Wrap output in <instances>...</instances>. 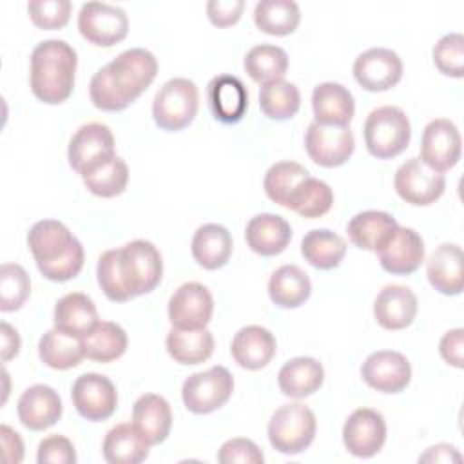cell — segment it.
I'll use <instances>...</instances> for the list:
<instances>
[{
  "mask_svg": "<svg viewBox=\"0 0 464 464\" xmlns=\"http://www.w3.org/2000/svg\"><path fill=\"white\" fill-rule=\"evenodd\" d=\"M78 56L63 40H44L31 53V91L47 103L58 105L65 102L74 89Z\"/></svg>",
  "mask_w": 464,
  "mask_h": 464,
  "instance_id": "cell-1",
  "label": "cell"
},
{
  "mask_svg": "<svg viewBox=\"0 0 464 464\" xmlns=\"http://www.w3.org/2000/svg\"><path fill=\"white\" fill-rule=\"evenodd\" d=\"M362 134L372 156L390 160L408 147L411 140V125L402 109L395 105H382L366 116Z\"/></svg>",
  "mask_w": 464,
  "mask_h": 464,
  "instance_id": "cell-2",
  "label": "cell"
},
{
  "mask_svg": "<svg viewBox=\"0 0 464 464\" xmlns=\"http://www.w3.org/2000/svg\"><path fill=\"white\" fill-rule=\"evenodd\" d=\"M317 420L314 411L301 402L281 404L268 420V440L283 455L303 453L315 437Z\"/></svg>",
  "mask_w": 464,
  "mask_h": 464,
  "instance_id": "cell-3",
  "label": "cell"
},
{
  "mask_svg": "<svg viewBox=\"0 0 464 464\" xmlns=\"http://www.w3.org/2000/svg\"><path fill=\"white\" fill-rule=\"evenodd\" d=\"M199 105L198 87L188 78H170L152 100V118L163 130L176 132L192 123Z\"/></svg>",
  "mask_w": 464,
  "mask_h": 464,
  "instance_id": "cell-4",
  "label": "cell"
},
{
  "mask_svg": "<svg viewBox=\"0 0 464 464\" xmlns=\"http://www.w3.org/2000/svg\"><path fill=\"white\" fill-rule=\"evenodd\" d=\"M120 268L132 297L152 292L163 276L161 254L147 239L129 241L120 248Z\"/></svg>",
  "mask_w": 464,
  "mask_h": 464,
  "instance_id": "cell-5",
  "label": "cell"
},
{
  "mask_svg": "<svg viewBox=\"0 0 464 464\" xmlns=\"http://www.w3.org/2000/svg\"><path fill=\"white\" fill-rule=\"evenodd\" d=\"M234 377L225 366H212L205 372L188 375L181 386V401L185 408L196 415H207L232 397Z\"/></svg>",
  "mask_w": 464,
  "mask_h": 464,
  "instance_id": "cell-6",
  "label": "cell"
},
{
  "mask_svg": "<svg viewBox=\"0 0 464 464\" xmlns=\"http://www.w3.org/2000/svg\"><path fill=\"white\" fill-rule=\"evenodd\" d=\"M80 34L98 47H112L129 33L127 13L107 2H85L78 13Z\"/></svg>",
  "mask_w": 464,
  "mask_h": 464,
  "instance_id": "cell-7",
  "label": "cell"
},
{
  "mask_svg": "<svg viewBox=\"0 0 464 464\" xmlns=\"http://www.w3.org/2000/svg\"><path fill=\"white\" fill-rule=\"evenodd\" d=\"M114 136L105 123H83L71 138L67 160L80 176L114 158Z\"/></svg>",
  "mask_w": 464,
  "mask_h": 464,
  "instance_id": "cell-8",
  "label": "cell"
},
{
  "mask_svg": "<svg viewBox=\"0 0 464 464\" xmlns=\"http://www.w3.org/2000/svg\"><path fill=\"white\" fill-rule=\"evenodd\" d=\"M393 187L402 201L413 207H428L444 194L446 179L444 174L430 169L420 158H410L395 170Z\"/></svg>",
  "mask_w": 464,
  "mask_h": 464,
  "instance_id": "cell-9",
  "label": "cell"
},
{
  "mask_svg": "<svg viewBox=\"0 0 464 464\" xmlns=\"http://www.w3.org/2000/svg\"><path fill=\"white\" fill-rule=\"evenodd\" d=\"M304 149L314 163L332 169L352 158L355 138L350 127L321 125L312 121L304 130Z\"/></svg>",
  "mask_w": 464,
  "mask_h": 464,
  "instance_id": "cell-10",
  "label": "cell"
},
{
  "mask_svg": "<svg viewBox=\"0 0 464 464\" xmlns=\"http://www.w3.org/2000/svg\"><path fill=\"white\" fill-rule=\"evenodd\" d=\"M462 152V138L457 125L448 118L431 120L420 140V160L437 172H448L457 165Z\"/></svg>",
  "mask_w": 464,
  "mask_h": 464,
  "instance_id": "cell-11",
  "label": "cell"
},
{
  "mask_svg": "<svg viewBox=\"0 0 464 464\" xmlns=\"http://www.w3.org/2000/svg\"><path fill=\"white\" fill-rule=\"evenodd\" d=\"M214 299L208 288L201 283L188 281L174 290L169 299L167 314L174 328L196 330L207 328L212 319Z\"/></svg>",
  "mask_w": 464,
  "mask_h": 464,
  "instance_id": "cell-12",
  "label": "cell"
},
{
  "mask_svg": "<svg viewBox=\"0 0 464 464\" xmlns=\"http://www.w3.org/2000/svg\"><path fill=\"white\" fill-rule=\"evenodd\" d=\"M71 399L76 411L91 420L109 419L118 406V392L112 381L102 373H83L72 382Z\"/></svg>",
  "mask_w": 464,
  "mask_h": 464,
  "instance_id": "cell-13",
  "label": "cell"
},
{
  "mask_svg": "<svg viewBox=\"0 0 464 464\" xmlns=\"http://www.w3.org/2000/svg\"><path fill=\"white\" fill-rule=\"evenodd\" d=\"M344 448L359 459L377 455L386 442V420L381 411L372 408L353 410L343 426Z\"/></svg>",
  "mask_w": 464,
  "mask_h": 464,
  "instance_id": "cell-14",
  "label": "cell"
},
{
  "mask_svg": "<svg viewBox=\"0 0 464 464\" xmlns=\"http://www.w3.org/2000/svg\"><path fill=\"white\" fill-rule=\"evenodd\" d=\"M353 78L370 92L388 91L402 78V60L386 47L366 49L353 62Z\"/></svg>",
  "mask_w": 464,
  "mask_h": 464,
  "instance_id": "cell-15",
  "label": "cell"
},
{
  "mask_svg": "<svg viewBox=\"0 0 464 464\" xmlns=\"http://www.w3.org/2000/svg\"><path fill=\"white\" fill-rule=\"evenodd\" d=\"M118 87L134 102L156 78L158 60L143 47H132L120 53L107 63Z\"/></svg>",
  "mask_w": 464,
  "mask_h": 464,
  "instance_id": "cell-16",
  "label": "cell"
},
{
  "mask_svg": "<svg viewBox=\"0 0 464 464\" xmlns=\"http://www.w3.org/2000/svg\"><path fill=\"white\" fill-rule=\"evenodd\" d=\"M362 381L381 393H399L411 381V366L406 355L395 350H377L361 366Z\"/></svg>",
  "mask_w": 464,
  "mask_h": 464,
  "instance_id": "cell-17",
  "label": "cell"
},
{
  "mask_svg": "<svg viewBox=\"0 0 464 464\" xmlns=\"http://www.w3.org/2000/svg\"><path fill=\"white\" fill-rule=\"evenodd\" d=\"M381 266L393 276L413 274L424 261V241L410 227L397 225L377 250Z\"/></svg>",
  "mask_w": 464,
  "mask_h": 464,
  "instance_id": "cell-18",
  "label": "cell"
},
{
  "mask_svg": "<svg viewBox=\"0 0 464 464\" xmlns=\"http://www.w3.org/2000/svg\"><path fill=\"white\" fill-rule=\"evenodd\" d=\"M27 246L36 261V266H42L62 259L82 246V243L62 221L42 219L31 227L27 234Z\"/></svg>",
  "mask_w": 464,
  "mask_h": 464,
  "instance_id": "cell-19",
  "label": "cell"
},
{
  "mask_svg": "<svg viewBox=\"0 0 464 464\" xmlns=\"http://www.w3.org/2000/svg\"><path fill=\"white\" fill-rule=\"evenodd\" d=\"M62 399L47 384H33L22 392L16 402L20 422L31 431H44L62 417Z\"/></svg>",
  "mask_w": 464,
  "mask_h": 464,
  "instance_id": "cell-20",
  "label": "cell"
},
{
  "mask_svg": "<svg viewBox=\"0 0 464 464\" xmlns=\"http://www.w3.org/2000/svg\"><path fill=\"white\" fill-rule=\"evenodd\" d=\"M207 103L218 121L237 123L246 112L248 91L237 76L218 74L207 85Z\"/></svg>",
  "mask_w": 464,
  "mask_h": 464,
  "instance_id": "cell-21",
  "label": "cell"
},
{
  "mask_svg": "<svg viewBox=\"0 0 464 464\" xmlns=\"http://www.w3.org/2000/svg\"><path fill=\"white\" fill-rule=\"evenodd\" d=\"M277 343L274 334L259 324H248L237 330L232 339L230 353L234 361L250 372L265 368L276 355Z\"/></svg>",
  "mask_w": 464,
  "mask_h": 464,
  "instance_id": "cell-22",
  "label": "cell"
},
{
  "mask_svg": "<svg viewBox=\"0 0 464 464\" xmlns=\"http://www.w3.org/2000/svg\"><path fill=\"white\" fill-rule=\"evenodd\" d=\"M417 295L402 285H386L373 301V317L384 330H402L417 315Z\"/></svg>",
  "mask_w": 464,
  "mask_h": 464,
  "instance_id": "cell-23",
  "label": "cell"
},
{
  "mask_svg": "<svg viewBox=\"0 0 464 464\" xmlns=\"http://www.w3.org/2000/svg\"><path fill=\"white\" fill-rule=\"evenodd\" d=\"M314 121L321 125L350 127L355 114V102L352 92L337 82H323L312 92Z\"/></svg>",
  "mask_w": 464,
  "mask_h": 464,
  "instance_id": "cell-24",
  "label": "cell"
},
{
  "mask_svg": "<svg viewBox=\"0 0 464 464\" xmlns=\"http://www.w3.org/2000/svg\"><path fill=\"white\" fill-rule=\"evenodd\" d=\"M245 239L252 252L270 257L286 250L292 239L290 223L277 214H257L245 228Z\"/></svg>",
  "mask_w": 464,
  "mask_h": 464,
  "instance_id": "cell-25",
  "label": "cell"
},
{
  "mask_svg": "<svg viewBox=\"0 0 464 464\" xmlns=\"http://www.w3.org/2000/svg\"><path fill=\"white\" fill-rule=\"evenodd\" d=\"M132 424L150 446L161 444L172 426L170 404L158 393H143L132 406Z\"/></svg>",
  "mask_w": 464,
  "mask_h": 464,
  "instance_id": "cell-26",
  "label": "cell"
},
{
  "mask_svg": "<svg viewBox=\"0 0 464 464\" xmlns=\"http://www.w3.org/2000/svg\"><path fill=\"white\" fill-rule=\"evenodd\" d=\"M426 276L437 292L459 295L462 292V248L455 243L439 245L426 263Z\"/></svg>",
  "mask_w": 464,
  "mask_h": 464,
  "instance_id": "cell-27",
  "label": "cell"
},
{
  "mask_svg": "<svg viewBox=\"0 0 464 464\" xmlns=\"http://www.w3.org/2000/svg\"><path fill=\"white\" fill-rule=\"evenodd\" d=\"M190 252L199 266L205 270H218L230 259L232 236L223 225L205 223L194 232Z\"/></svg>",
  "mask_w": 464,
  "mask_h": 464,
  "instance_id": "cell-28",
  "label": "cell"
},
{
  "mask_svg": "<svg viewBox=\"0 0 464 464\" xmlns=\"http://www.w3.org/2000/svg\"><path fill=\"white\" fill-rule=\"evenodd\" d=\"M53 321L54 328L76 337H83L100 319L96 304L87 294L69 292L56 301Z\"/></svg>",
  "mask_w": 464,
  "mask_h": 464,
  "instance_id": "cell-29",
  "label": "cell"
},
{
  "mask_svg": "<svg viewBox=\"0 0 464 464\" xmlns=\"http://www.w3.org/2000/svg\"><path fill=\"white\" fill-rule=\"evenodd\" d=\"M324 381V368L314 357H294L277 373L279 390L292 399H304L315 393Z\"/></svg>",
  "mask_w": 464,
  "mask_h": 464,
  "instance_id": "cell-30",
  "label": "cell"
},
{
  "mask_svg": "<svg viewBox=\"0 0 464 464\" xmlns=\"http://www.w3.org/2000/svg\"><path fill=\"white\" fill-rule=\"evenodd\" d=\"M149 448L132 422H121L107 431L102 453L109 464H140L149 457Z\"/></svg>",
  "mask_w": 464,
  "mask_h": 464,
  "instance_id": "cell-31",
  "label": "cell"
},
{
  "mask_svg": "<svg viewBox=\"0 0 464 464\" xmlns=\"http://www.w3.org/2000/svg\"><path fill=\"white\" fill-rule=\"evenodd\" d=\"M312 294L308 274L297 265H283L276 268L268 279V295L279 308H297Z\"/></svg>",
  "mask_w": 464,
  "mask_h": 464,
  "instance_id": "cell-32",
  "label": "cell"
},
{
  "mask_svg": "<svg viewBox=\"0 0 464 464\" xmlns=\"http://www.w3.org/2000/svg\"><path fill=\"white\" fill-rule=\"evenodd\" d=\"M169 355L183 366L205 362L214 353V335L207 328H170L165 339Z\"/></svg>",
  "mask_w": 464,
  "mask_h": 464,
  "instance_id": "cell-33",
  "label": "cell"
},
{
  "mask_svg": "<svg viewBox=\"0 0 464 464\" xmlns=\"http://www.w3.org/2000/svg\"><path fill=\"white\" fill-rule=\"evenodd\" d=\"M397 219L382 210H364L355 214L348 225L346 232L350 241L362 250L377 252L379 246L388 239V236L395 230Z\"/></svg>",
  "mask_w": 464,
  "mask_h": 464,
  "instance_id": "cell-34",
  "label": "cell"
},
{
  "mask_svg": "<svg viewBox=\"0 0 464 464\" xmlns=\"http://www.w3.org/2000/svg\"><path fill=\"white\" fill-rule=\"evenodd\" d=\"M40 361L53 370H69L82 362L85 357L82 337L71 335L63 330H47L38 343Z\"/></svg>",
  "mask_w": 464,
  "mask_h": 464,
  "instance_id": "cell-35",
  "label": "cell"
},
{
  "mask_svg": "<svg viewBox=\"0 0 464 464\" xmlns=\"http://www.w3.org/2000/svg\"><path fill=\"white\" fill-rule=\"evenodd\" d=\"M83 353L96 362H112L120 359L129 344L125 330L112 321H98L91 332L82 337Z\"/></svg>",
  "mask_w": 464,
  "mask_h": 464,
  "instance_id": "cell-36",
  "label": "cell"
},
{
  "mask_svg": "<svg viewBox=\"0 0 464 464\" xmlns=\"http://www.w3.org/2000/svg\"><path fill=\"white\" fill-rule=\"evenodd\" d=\"M303 257L319 270H332L341 265L346 254V241L328 230V228H314L304 234L301 241Z\"/></svg>",
  "mask_w": 464,
  "mask_h": 464,
  "instance_id": "cell-37",
  "label": "cell"
},
{
  "mask_svg": "<svg viewBox=\"0 0 464 464\" xmlns=\"http://www.w3.org/2000/svg\"><path fill=\"white\" fill-rule=\"evenodd\" d=\"M334 205V190L330 185L317 178H304L299 185L292 190L286 199L285 208L294 210L295 214L314 219L324 216Z\"/></svg>",
  "mask_w": 464,
  "mask_h": 464,
  "instance_id": "cell-38",
  "label": "cell"
},
{
  "mask_svg": "<svg viewBox=\"0 0 464 464\" xmlns=\"http://www.w3.org/2000/svg\"><path fill=\"white\" fill-rule=\"evenodd\" d=\"M299 22L301 11L294 0H259L254 7V24L266 34H290Z\"/></svg>",
  "mask_w": 464,
  "mask_h": 464,
  "instance_id": "cell-39",
  "label": "cell"
},
{
  "mask_svg": "<svg viewBox=\"0 0 464 464\" xmlns=\"http://www.w3.org/2000/svg\"><path fill=\"white\" fill-rule=\"evenodd\" d=\"M243 67L246 74L261 85L268 82L283 80L288 69V54L279 45L259 44L246 53L243 60Z\"/></svg>",
  "mask_w": 464,
  "mask_h": 464,
  "instance_id": "cell-40",
  "label": "cell"
},
{
  "mask_svg": "<svg viewBox=\"0 0 464 464\" xmlns=\"http://www.w3.org/2000/svg\"><path fill=\"white\" fill-rule=\"evenodd\" d=\"M301 107V94L295 83L286 80H276L263 83L259 89L261 112L276 121L290 120Z\"/></svg>",
  "mask_w": 464,
  "mask_h": 464,
  "instance_id": "cell-41",
  "label": "cell"
},
{
  "mask_svg": "<svg viewBox=\"0 0 464 464\" xmlns=\"http://www.w3.org/2000/svg\"><path fill=\"white\" fill-rule=\"evenodd\" d=\"M82 179L91 194L98 198H114L127 188L129 167L120 156H114L91 172L83 174Z\"/></svg>",
  "mask_w": 464,
  "mask_h": 464,
  "instance_id": "cell-42",
  "label": "cell"
},
{
  "mask_svg": "<svg viewBox=\"0 0 464 464\" xmlns=\"http://www.w3.org/2000/svg\"><path fill=\"white\" fill-rule=\"evenodd\" d=\"M308 176L310 172L306 170V167H303L297 161H277L265 174V194L268 196L270 201L285 207L292 190L299 185V181H303Z\"/></svg>",
  "mask_w": 464,
  "mask_h": 464,
  "instance_id": "cell-43",
  "label": "cell"
},
{
  "mask_svg": "<svg viewBox=\"0 0 464 464\" xmlns=\"http://www.w3.org/2000/svg\"><path fill=\"white\" fill-rule=\"evenodd\" d=\"M31 294V279L24 266L4 263L0 268V310L14 312L24 306Z\"/></svg>",
  "mask_w": 464,
  "mask_h": 464,
  "instance_id": "cell-44",
  "label": "cell"
},
{
  "mask_svg": "<svg viewBox=\"0 0 464 464\" xmlns=\"http://www.w3.org/2000/svg\"><path fill=\"white\" fill-rule=\"evenodd\" d=\"M89 98L96 109L105 112H118L132 103L130 98L118 87L107 65L92 74L89 83Z\"/></svg>",
  "mask_w": 464,
  "mask_h": 464,
  "instance_id": "cell-45",
  "label": "cell"
},
{
  "mask_svg": "<svg viewBox=\"0 0 464 464\" xmlns=\"http://www.w3.org/2000/svg\"><path fill=\"white\" fill-rule=\"evenodd\" d=\"M96 277H98V285L103 290V294L107 295V299H111L114 303H125V301L132 299V295L123 281V276H121L120 248L105 250L100 256L98 266H96Z\"/></svg>",
  "mask_w": 464,
  "mask_h": 464,
  "instance_id": "cell-46",
  "label": "cell"
},
{
  "mask_svg": "<svg viewBox=\"0 0 464 464\" xmlns=\"http://www.w3.org/2000/svg\"><path fill=\"white\" fill-rule=\"evenodd\" d=\"M435 67L453 78L464 76V36L460 33L444 34L433 47Z\"/></svg>",
  "mask_w": 464,
  "mask_h": 464,
  "instance_id": "cell-47",
  "label": "cell"
},
{
  "mask_svg": "<svg viewBox=\"0 0 464 464\" xmlns=\"http://www.w3.org/2000/svg\"><path fill=\"white\" fill-rule=\"evenodd\" d=\"M72 4L69 0H33L27 4L31 22L40 29H62L71 18Z\"/></svg>",
  "mask_w": 464,
  "mask_h": 464,
  "instance_id": "cell-48",
  "label": "cell"
},
{
  "mask_svg": "<svg viewBox=\"0 0 464 464\" xmlns=\"http://www.w3.org/2000/svg\"><path fill=\"white\" fill-rule=\"evenodd\" d=\"M218 462H221V464H236V462L263 464L265 455L254 440L236 437V439H230L221 444V448L218 451Z\"/></svg>",
  "mask_w": 464,
  "mask_h": 464,
  "instance_id": "cell-49",
  "label": "cell"
},
{
  "mask_svg": "<svg viewBox=\"0 0 464 464\" xmlns=\"http://www.w3.org/2000/svg\"><path fill=\"white\" fill-rule=\"evenodd\" d=\"M36 460L38 464H74L76 451L67 437L56 433L40 440Z\"/></svg>",
  "mask_w": 464,
  "mask_h": 464,
  "instance_id": "cell-50",
  "label": "cell"
},
{
  "mask_svg": "<svg viewBox=\"0 0 464 464\" xmlns=\"http://www.w3.org/2000/svg\"><path fill=\"white\" fill-rule=\"evenodd\" d=\"M245 9L243 0H210L207 2V16L218 27L234 25Z\"/></svg>",
  "mask_w": 464,
  "mask_h": 464,
  "instance_id": "cell-51",
  "label": "cell"
},
{
  "mask_svg": "<svg viewBox=\"0 0 464 464\" xmlns=\"http://www.w3.org/2000/svg\"><path fill=\"white\" fill-rule=\"evenodd\" d=\"M439 353L444 362L459 370L464 368V330L453 328L446 332L439 343Z\"/></svg>",
  "mask_w": 464,
  "mask_h": 464,
  "instance_id": "cell-52",
  "label": "cell"
},
{
  "mask_svg": "<svg viewBox=\"0 0 464 464\" xmlns=\"http://www.w3.org/2000/svg\"><path fill=\"white\" fill-rule=\"evenodd\" d=\"M0 435H2V448H4V459L9 464H18L24 459V442L20 439V435L11 430L7 424H2L0 428Z\"/></svg>",
  "mask_w": 464,
  "mask_h": 464,
  "instance_id": "cell-53",
  "label": "cell"
},
{
  "mask_svg": "<svg viewBox=\"0 0 464 464\" xmlns=\"http://www.w3.org/2000/svg\"><path fill=\"white\" fill-rule=\"evenodd\" d=\"M460 460H462V455L457 451L455 446H450V444L431 446L419 457V462H460Z\"/></svg>",
  "mask_w": 464,
  "mask_h": 464,
  "instance_id": "cell-54",
  "label": "cell"
},
{
  "mask_svg": "<svg viewBox=\"0 0 464 464\" xmlns=\"http://www.w3.org/2000/svg\"><path fill=\"white\" fill-rule=\"evenodd\" d=\"M0 332H2V361L7 362V361H11L13 357L18 355L22 341H20V335H18L16 328H13L5 321H2Z\"/></svg>",
  "mask_w": 464,
  "mask_h": 464,
  "instance_id": "cell-55",
  "label": "cell"
}]
</instances>
